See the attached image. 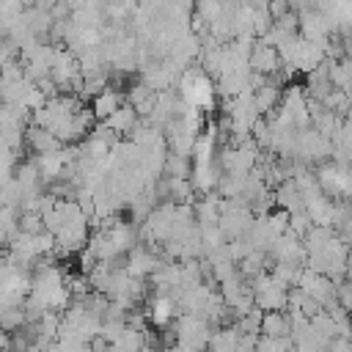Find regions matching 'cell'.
I'll return each mask as SVG.
<instances>
[{
  "label": "cell",
  "mask_w": 352,
  "mask_h": 352,
  "mask_svg": "<svg viewBox=\"0 0 352 352\" xmlns=\"http://www.w3.org/2000/svg\"><path fill=\"white\" fill-rule=\"evenodd\" d=\"M253 69H258V72H272L275 66H278V55H275V50L272 47H264V44H258L256 47V52H253Z\"/></svg>",
  "instance_id": "4"
},
{
  "label": "cell",
  "mask_w": 352,
  "mask_h": 352,
  "mask_svg": "<svg viewBox=\"0 0 352 352\" xmlns=\"http://www.w3.org/2000/svg\"><path fill=\"white\" fill-rule=\"evenodd\" d=\"M132 124H135V107H132V104H121V107L107 118V129H110V132H126V129H132Z\"/></svg>",
  "instance_id": "3"
},
{
  "label": "cell",
  "mask_w": 352,
  "mask_h": 352,
  "mask_svg": "<svg viewBox=\"0 0 352 352\" xmlns=\"http://www.w3.org/2000/svg\"><path fill=\"white\" fill-rule=\"evenodd\" d=\"M118 107H121V96L116 91H110V88L99 91L96 99H94V116H99V118H110Z\"/></svg>",
  "instance_id": "2"
},
{
  "label": "cell",
  "mask_w": 352,
  "mask_h": 352,
  "mask_svg": "<svg viewBox=\"0 0 352 352\" xmlns=\"http://www.w3.org/2000/svg\"><path fill=\"white\" fill-rule=\"evenodd\" d=\"M30 143L44 154H52V148H58V140L47 129H30Z\"/></svg>",
  "instance_id": "5"
},
{
  "label": "cell",
  "mask_w": 352,
  "mask_h": 352,
  "mask_svg": "<svg viewBox=\"0 0 352 352\" xmlns=\"http://www.w3.org/2000/svg\"><path fill=\"white\" fill-rule=\"evenodd\" d=\"M258 330L264 333V338H283L289 333V316H283L280 311H270L261 316Z\"/></svg>",
  "instance_id": "1"
}]
</instances>
